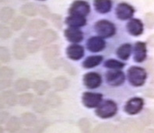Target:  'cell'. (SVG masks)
<instances>
[{
    "label": "cell",
    "mask_w": 154,
    "mask_h": 133,
    "mask_svg": "<svg viewBox=\"0 0 154 133\" xmlns=\"http://www.w3.org/2000/svg\"><path fill=\"white\" fill-rule=\"evenodd\" d=\"M124 133H143L145 126L139 120L135 118H127L120 124Z\"/></svg>",
    "instance_id": "cell-7"
},
{
    "label": "cell",
    "mask_w": 154,
    "mask_h": 133,
    "mask_svg": "<svg viewBox=\"0 0 154 133\" xmlns=\"http://www.w3.org/2000/svg\"><path fill=\"white\" fill-rule=\"evenodd\" d=\"M13 85L12 79H0V91L6 90Z\"/></svg>",
    "instance_id": "cell-50"
},
{
    "label": "cell",
    "mask_w": 154,
    "mask_h": 133,
    "mask_svg": "<svg viewBox=\"0 0 154 133\" xmlns=\"http://www.w3.org/2000/svg\"><path fill=\"white\" fill-rule=\"evenodd\" d=\"M64 35L68 41L72 44L79 43L83 39V33L79 28L69 27L64 31Z\"/></svg>",
    "instance_id": "cell-16"
},
{
    "label": "cell",
    "mask_w": 154,
    "mask_h": 133,
    "mask_svg": "<svg viewBox=\"0 0 154 133\" xmlns=\"http://www.w3.org/2000/svg\"><path fill=\"white\" fill-rule=\"evenodd\" d=\"M20 120L23 125L27 128H32L38 121V118L33 113L25 112L21 114Z\"/></svg>",
    "instance_id": "cell-32"
},
{
    "label": "cell",
    "mask_w": 154,
    "mask_h": 133,
    "mask_svg": "<svg viewBox=\"0 0 154 133\" xmlns=\"http://www.w3.org/2000/svg\"><path fill=\"white\" fill-rule=\"evenodd\" d=\"M59 54H60V48L58 45H49L44 48L42 56L44 60L48 62L54 58H58Z\"/></svg>",
    "instance_id": "cell-18"
},
{
    "label": "cell",
    "mask_w": 154,
    "mask_h": 133,
    "mask_svg": "<svg viewBox=\"0 0 154 133\" xmlns=\"http://www.w3.org/2000/svg\"><path fill=\"white\" fill-rule=\"evenodd\" d=\"M12 36L11 28L5 24L0 23V38L2 39H8Z\"/></svg>",
    "instance_id": "cell-47"
},
{
    "label": "cell",
    "mask_w": 154,
    "mask_h": 133,
    "mask_svg": "<svg viewBox=\"0 0 154 133\" xmlns=\"http://www.w3.org/2000/svg\"><path fill=\"white\" fill-rule=\"evenodd\" d=\"M147 43L150 45L151 47L154 48V34L149 37L148 39H147Z\"/></svg>",
    "instance_id": "cell-55"
},
{
    "label": "cell",
    "mask_w": 154,
    "mask_h": 133,
    "mask_svg": "<svg viewBox=\"0 0 154 133\" xmlns=\"http://www.w3.org/2000/svg\"><path fill=\"white\" fill-rule=\"evenodd\" d=\"M42 44L40 43V41L38 39H32L28 40L26 41V48L27 54H34L40 51V49L42 48Z\"/></svg>",
    "instance_id": "cell-36"
},
{
    "label": "cell",
    "mask_w": 154,
    "mask_h": 133,
    "mask_svg": "<svg viewBox=\"0 0 154 133\" xmlns=\"http://www.w3.org/2000/svg\"><path fill=\"white\" fill-rule=\"evenodd\" d=\"M5 107H6V104H5V102H4L3 99H2V96H1V94H0V110L4 109L5 108Z\"/></svg>",
    "instance_id": "cell-57"
},
{
    "label": "cell",
    "mask_w": 154,
    "mask_h": 133,
    "mask_svg": "<svg viewBox=\"0 0 154 133\" xmlns=\"http://www.w3.org/2000/svg\"><path fill=\"white\" fill-rule=\"evenodd\" d=\"M65 22L70 27L79 28V27L83 26L87 24V19H86V17L69 15V17H66Z\"/></svg>",
    "instance_id": "cell-28"
},
{
    "label": "cell",
    "mask_w": 154,
    "mask_h": 133,
    "mask_svg": "<svg viewBox=\"0 0 154 133\" xmlns=\"http://www.w3.org/2000/svg\"><path fill=\"white\" fill-rule=\"evenodd\" d=\"M58 39V34L55 30L52 29H45L40 32L38 40L42 44V46H48L51 45Z\"/></svg>",
    "instance_id": "cell-12"
},
{
    "label": "cell",
    "mask_w": 154,
    "mask_h": 133,
    "mask_svg": "<svg viewBox=\"0 0 154 133\" xmlns=\"http://www.w3.org/2000/svg\"><path fill=\"white\" fill-rule=\"evenodd\" d=\"M152 111L150 109L146 108L143 109L140 112L139 120L145 127L152 125Z\"/></svg>",
    "instance_id": "cell-37"
},
{
    "label": "cell",
    "mask_w": 154,
    "mask_h": 133,
    "mask_svg": "<svg viewBox=\"0 0 154 133\" xmlns=\"http://www.w3.org/2000/svg\"><path fill=\"white\" fill-rule=\"evenodd\" d=\"M14 76V71L7 66L0 67V79H11Z\"/></svg>",
    "instance_id": "cell-42"
},
{
    "label": "cell",
    "mask_w": 154,
    "mask_h": 133,
    "mask_svg": "<svg viewBox=\"0 0 154 133\" xmlns=\"http://www.w3.org/2000/svg\"><path fill=\"white\" fill-rule=\"evenodd\" d=\"M45 101L47 102L48 105L51 108H57L61 106L62 103V100L61 97L57 94L56 91H50L46 94Z\"/></svg>",
    "instance_id": "cell-24"
},
{
    "label": "cell",
    "mask_w": 154,
    "mask_h": 133,
    "mask_svg": "<svg viewBox=\"0 0 154 133\" xmlns=\"http://www.w3.org/2000/svg\"><path fill=\"white\" fill-rule=\"evenodd\" d=\"M132 51V46L129 43H125L119 46L116 51L117 56L122 61L128 60Z\"/></svg>",
    "instance_id": "cell-27"
},
{
    "label": "cell",
    "mask_w": 154,
    "mask_h": 133,
    "mask_svg": "<svg viewBox=\"0 0 154 133\" xmlns=\"http://www.w3.org/2000/svg\"><path fill=\"white\" fill-rule=\"evenodd\" d=\"M90 12V4L83 0H76L72 2L69 9V13L72 16L86 17Z\"/></svg>",
    "instance_id": "cell-5"
},
{
    "label": "cell",
    "mask_w": 154,
    "mask_h": 133,
    "mask_svg": "<svg viewBox=\"0 0 154 133\" xmlns=\"http://www.w3.org/2000/svg\"><path fill=\"white\" fill-rule=\"evenodd\" d=\"M103 60V57L102 55H91L85 58L82 63V66L84 69H93L98 66Z\"/></svg>",
    "instance_id": "cell-30"
},
{
    "label": "cell",
    "mask_w": 154,
    "mask_h": 133,
    "mask_svg": "<svg viewBox=\"0 0 154 133\" xmlns=\"http://www.w3.org/2000/svg\"><path fill=\"white\" fill-rule=\"evenodd\" d=\"M32 107L34 112L38 113L39 114H45L46 112H48V109L50 108L46 101H45V98L42 97L34 98V101L32 104Z\"/></svg>",
    "instance_id": "cell-26"
},
{
    "label": "cell",
    "mask_w": 154,
    "mask_h": 133,
    "mask_svg": "<svg viewBox=\"0 0 154 133\" xmlns=\"http://www.w3.org/2000/svg\"><path fill=\"white\" fill-rule=\"evenodd\" d=\"M114 127L111 123H101L96 125L92 129L91 133H110Z\"/></svg>",
    "instance_id": "cell-41"
},
{
    "label": "cell",
    "mask_w": 154,
    "mask_h": 133,
    "mask_svg": "<svg viewBox=\"0 0 154 133\" xmlns=\"http://www.w3.org/2000/svg\"><path fill=\"white\" fill-rule=\"evenodd\" d=\"M52 87L56 92L64 91L69 86V80L64 76H59L54 78L52 81Z\"/></svg>",
    "instance_id": "cell-20"
},
{
    "label": "cell",
    "mask_w": 154,
    "mask_h": 133,
    "mask_svg": "<svg viewBox=\"0 0 154 133\" xmlns=\"http://www.w3.org/2000/svg\"><path fill=\"white\" fill-rule=\"evenodd\" d=\"M27 24V20L24 16H19L15 17L11 22V29L15 31L22 30Z\"/></svg>",
    "instance_id": "cell-35"
},
{
    "label": "cell",
    "mask_w": 154,
    "mask_h": 133,
    "mask_svg": "<svg viewBox=\"0 0 154 133\" xmlns=\"http://www.w3.org/2000/svg\"><path fill=\"white\" fill-rule=\"evenodd\" d=\"M152 125L154 126V111H152Z\"/></svg>",
    "instance_id": "cell-59"
},
{
    "label": "cell",
    "mask_w": 154,
    "mask_h": 133,
    "mask_svg": "<svg viewBox=\"0 0 154 133\" xmlns=\"http://www.w3.org/2000/svg\"><path fill=\"white\" fill-rule=\"evenodd\" d=\"M50 20L52 23V24L54 26H55L56 28L61 30L62 27V18L59 14L57 13H52L50 17Z\"/></svg>",
    "instance_id": "cell-48"
},
{
    "label": "cell",
    "mask_w": 154,
    "mask_h": 133,
    "mask_svg": "<svg viewBox=\"0 0 154 133\" xmlns=\"http://www.w3.org/2000/svg\"><path fill=\"white\" fill-rule=\"evenodd\" d=\"M94 30L99 37L102 38H109L116 33V27L112 22L107 20H99L94 25Z\"/></svg>",
    "instance_id": "cell-3"
},
{
    "label": "cell",
    "mask_w": 154,
    "mask_h": 133,
    "mask_svg": "<svg viewBox=\"0 0 154 133\" xmlns=\"http://www.w3.org/2000/svg\"><path fill=\"white\" fill-rule=\"evenodd\" d=\"M110 133H124V131L122 129L121 125H114Z\"/></svg>",
    "instance_id": "cell-54"
},
{
    "label": "cell",
    "mask_w": 154,
    "mask_h": 133,
    "mask_svg": "<svg viewBox=\"0 0 154 133\" xmlns=\"http://www.w3.org/2000/svg\"><path fill=\"white\" fill-rule=\"evenodd\" d=\"M94 6L97 12L101 14L109 13L112 8L111 0H94Z\"/></svg>",
    "instance_id": "cell-25"
},
{
    "label": "cell",
    "mask_w": 154,
    "mask_h": 133,
    "mask_svg": "<svg viewBox=\"0 0 154 133\" xmlns=\"http://www.w3.org/2000/svg\"><path fill=\"white\" fill-rule=\"evenodd\" d=\"M107 84L113 87L122 86L125 82V75L120 70H111L105 74Z\"/></svg>",
    "instance_id": "cell-6"
},
{
    "label": "cell",
    "mask_w": 154,
    "mask_h": 133,
    "mask_svg": "<svg viewBox=\"0 0 154 133\" xmlns=\"http://www.w3.org/2000/svg\"><path fill=\"white\" fill-rule=\"evenodd\" d=\"M146 69L152 74H154V60H150L147 63Z\"/></svg>",
    "instance_id": "cell-53"
},
{
    "label": "cell",
    "mask_w": 154,
    "mask_h": 133,
    "mask_svg": "<svg viewBox=\"0 0 154 133\" xmlns=\"http://www.w3.org/2000/svg\"><path fill=\"white\" fill-rule=\"evenodd\" d=\"M128 82L135 87H140L145 84L147 79L146 70L140 66H131L127 71Z\"/></svg>",
    "instance_id": "cell-1"
},
{
    "label": "cell",
    "mask_w": 154,
    "mask_h": 133,
    "mask_svg": "<svg viewBox=\"0 0 154 133\" xmlns=\"http://www.w3.org/2000/svg\"><path fill=\"white\" fill-rule=\"evenodd\" d=\"M133 58L135 62L141 63L146 59V44L143 41H137L134 45Z\"/></svg>",
    "instance_id": "cell-14"
},
{
    "label": "cell",
    "mask_w": 154,
    "mask_h": 133,
    "mask_svg": "<svg viewBox=\"0 0 154 133\" xmlns=\"http://www.w3.org/2000/svg\"><path fill=\"white\" fill-rule=\"evenodd\" d=\"M84 48L82 45L78 44H72L66 48L67 57L71 60L78 61L84 56Z\"/></svg>",
    "instance_id": "cell-15"
},
{
    "label": "cell",
    "mask_w": 154,
    "mask_h": 133,
    "mask_svg": "<svg viewBox=\"0 0 154 133\" xmlns=\"http://www.w3.org/2000/svg\"><path fill=\"white\" fill-rule=\"evenodd\" d=\"M106 47L105 41L99 36L91 37L87 42V48L90 52L97 53L104 50Z\"/></svg>",
    "instance_id": "cell-13"
},
{
    "label": "cell",
    "mask_w": 154,
    "mask_h": 133,
    "mask_svg": "<svg viewBox=\"0 0 154 133\" xmlns=\"http://www.w3.org/2000/svg\"><path fill=\"white\" fill-rule=\"evenodd\" d=\"M118 112V105L114 101L107 100L101 102L97 108L96 114L99 118L103 119L112 118Z\"/></svg>",
    "instance_id": "cell-2"
},
{
    "label": "cell",
    "mask_w": 154,
    "mask_h": 133,
    "mask_svg": "<svg viewBox=\"0 0 154 133\" xmlns=\"http://www.w3.org/2000/svg\"><path fill=\"white\" fill-rule=\"evenodd\" d=\"M49 125H50V122L46 118L38 119L35 125L31 128L33 133H43L48 127Z\"/></svg>",
    "instance_id": "cell-38"
},
{
    "label": "cell",
    "mask_w": 154,
    "mask_h": 133,
    "mask_svg": "<svg viewBox=\"0 0 154 133\" xmlns=\"http://www.w3.org/2000/svg\"><path fill=\"white\" fill-rule=\"evenodd\" d=\"M145 23L146 26L149 29L154 27V13H147L145 15Z\"/></svg>",
    "instance_id": "cell-49"
},
{
    "label": "cell",
    "mask_w": 154,
    "mask_h": 133,
    "mask_svg": "<svg viewBox=\"0 0 154 133\" xmlns=\"http://www.w3.org/2000/svg\"><path fill=\"white\" fill-rule=\"evenodd\" d=\"M144 106V100L141 97H132L126 102L124 107L125 112L129 115H135L142 111Z\"/></svg>",
    "instance_id": "cell-9"
},
{
    "label": "cell",
    "mask_w": 154,
    "mask_h": 133,
    "mask_svg": "<svg viewBox=\"0 0 154 133\" xmlns=\"http://www.w3.org/2000/svg\"><path fill=\"white\" fill-rule=\"evenodd\" d=\"M15 10L11 7H3L0 10V20L4 23H7L14 19Z\"/></svg>",
    "instance_id": "cell-33"
},
{
    "label": "cell",
    "mask_w": 154,
    "mask_h": 133,
    "mask_svg": "<svg viewBox=\"0 0 154 133\" xmlns=\"http://www.w3.org/2000/svg\"><path fill=\"white\" fill-rule=\"evenodd\" d=\"M143 133H154V128H146Z\"/></svg>",
    "instance_id": "cell-58"
},
{
    "label": "cell",
    "mask_w": 154,
    "mask_h": 133,
    "mask_svg": "<svg viewBox=\"0 0 154 133\" xmlns=\"http://www.w3.org/2000/svg\"><path fill=\"white\" fill-rule=\"evenodd\" d=\"M103 95L101 94L93 92H85L82 96V103L86 107L95 108L102 102Z\"/></svg>",
    "instance_id": "cell-8"
},
{
    "label": "cell",
    "mask_w": 154,
    "mask_h": 133,
    "mask_svg": "<svg viewBox=\"0 0 154 133\" xmlns=\"http://www.w3.org/2000/svg\"><path fill=\"white\" fill-rule=\"evenodd\" d=\"M135 9L130 4L126 2H121L116 7L115 13L117 17L121 20H126L131 19L134 15Z\"/></svg>",
    "instance_id": "cell-10"
},
{
    "label": "cell",
    "mask_w": 154,
    "mask_h": 133,
    "mask_svg": "<svg viewBox=\"0 0 154 133\" xmlns=\"http://www.w3.org/2000/svg\"><path fill=\"white\" fill-rule=\"evenodd\" d=\"M5 0H0V2H4Z\"/></svg>",
    "instance_id": "cell-62"
},
{
    "label": "cell",
    "mask_w": 154,
    "mask_h": 133,
    "mask_svg": "<svg viewBox=\"0 0 154 133\" xmlns=\"http://www.w3.org/2000/svg\"><path fill=\"white\" fill-rule=\"evenodd\" d=\"M102 83V77L98 73L90 72L83 76V84L88 89H97Z\"/></svg>",
    "instance_id": "cell-11"
},
{
    "label": "cell",
    "mask_w": 154,
    "mask_h": 133,
    "mask_svg": "<svg viewBox=\"0 0 154 133\" xmlns=\"http://www.w3.org/2000/svg\"><path fill=\"white\" fill-rule=\"evenodd\" d=\"M22 122L20 118L17 116L10 117L6 123V129L10 133H17L22 128Z\"/></svg>",
    "instance_id": "cell-22"
},
{
    "label": "cell",
    "mask_w": 154,
    "mask_h": 133,
    "mask_svg": "<svg viewBox=\"0 0 154 133\" xmlns=\"http://www.w3.org/2000/svg\"><path fill=\"white\" fill-rule=\"evenodd\" d=\"M21 13L26 17H36L38 14V5L34 2H26L21 7Z\"/></svg>",
    "instance_id": "cell-31"
},
{
    "label": "cell",
    "mask_w": 154,
    "mask_h": 133,
    "mask_svg": "<svg viewBox=\"0 0 154 133\" xmlns=\"http://www.w3.org/2000/svg\"><path fill=\"white\" fill-rule=\"evenodd\" d=\"M11 60V54L6 47L0 46V62L7 63Z\"/></svg>",
    "instance_id": "cell-43"
},
{
    "label": "cell",
    "mask_w": 154,
    "mask_h": 133,
    "mask_svg": "<svg viewBox=\"0 0 154 133\" xmlns=\"http://www.w3.org/2000/svg\"><path fill=\"white\" fill-rule=\"evenodd\" d=\"M17 133H33V131L31 128H21V129Z\"/></svg>",
    "instance_id": "cell-56"
},
{
    "label": "cell",
    "mask_w": 154,
    "mask_h": 133,
    "mask_svg": "<svg viewBox=\"0 0 154 133\" xmlns=\"http://www.w3.org/2000/svg\"><path fill=\"white\" fill-rule=\"evenodd\" d=\"M2 99L6 105L10 107H14L18 104V95L14 90H6L1 93Z\"/></svg>",
    "instance_id": "cell-21"
},
{
    "label": "cell",
    "mask_w": 154,
    "mask_h": 133,
    "mask_svg": "<svg viewBox=\"0 0 154 133\" xmlns=\"http://www.w3.org/2000/svg\"><path fill=\"white\" fill-rule=\"evenodd\" d=\"M10 114L7 111H0V125H2L4 123H6L8 119L10 118Z\"/></svg>",
    "instance_id": "cell-51"
},
{
    "label": "cell",
    "mask_w": 154,
    "mask_h": 133,
    "mask_svg": "<svg viewBox=\"0 0 154 133\" xmlns=\"http://www.w3.org/2000/svg\"><path fill=\"white\" fill-rule=\"evenodd\" d=\"M3 131H4L3 128H2V126H0V133H3Z\"/></svg>",
    "instance_id": "cell-60"
},
{
    "label": "cell",
    "mask_w": 154,
    "mask_h": 133,
    "mask_svg": "<svg viewBox=\"0 0 154 133\" xmlns=\"http://www.w3.org/2000/svg\"><path fill=\"white\" fill-rule=\"evenodd\" d=\"M28 39L29 38L24 32L20 38H17L14 41L13 46V56L15 57V58L17 60H24L27 56L26 44Z\"/></svg>",
    "instance_id": "cell-4"
},
{
    "label": "cell",
    "mask_w": 154,
    "mask_h": 133,
    "mask_svg": "<svg viewBox=\"0 0 154 133\" xmlns=\"http://www.w3.org/2000/svg\"><path fill=\"white\" fill-rule=\"evenodd\" d=\"M34 98V95L32 93H21V94L18 96V104L20 105L21 107H27L32 104Z\"/></svg>",
    "instance_id": "cell-34"
},
{
    "label": "cell",
    "mask_w": 154,
    "mask_h": 133,
    "mask_svg": "<svg viewBox=\"0 0 154 133\" xmlns=\"http://www.w3.org/2000/svg\"><path fill=\"white\" fill-rule=\"evenodd\" d=\"M48 26L47 21L44 19H36L31 20L26 24V30H34V31H42Z\"/></svg>",
    "instance_id": "cell-29"
},
{
    "label": "cell",
    "mask_w": 154,
    "mask_h": 133,
    "mask_svg": "<svg viewBox=\"0 0 154 133\" xmlns=\"http://www.w3.org/2000/svg\"><path fill=\"white\" fill-rule=\"evenodd\" d=\"M152 79H153V82H154V74H152Z\"/></svg>",
    "instance_id": "cell-61"
},
{
    "label": "cell",
    "mask_w": 154,
    "mask_h": 133,
    "mask_svg": "<svg viewBox=\"0 0 154 133\" xmlns=\"http://www.w3.org/2000/svg\"><path fill=\"white\" fill-rule=\"evenodd\" d=\"M125 64L122 61H119L114 58H109L104 62L103 66L110 70H122L125 67Z\"/></svg>",
    "instance_id": "cell-39"
},
{
    "label": "cell",
    "mask_w": 154,
    "mask_h": 133,
    "mask_svg": "<svg viewBox=\"0 0 154 133\" xmlns=\"http://www.w3.org/2000/svg\"><path fill=\"white\" fill-rule=\"evenodd\" d=\"M38 14L43 18H45V19H50V17L51 16L50 9L46 5H44V4L38 5Z\"/></svg>",
    "instance_id": "cell-45"
},
{
    "label": "cell",
    "mask_w": 154,
    "mask_h": 133,
    "mask_svg": "<svg viewBox=\"0 0 154 133\" xmlns=\"http://www.w3.org/2000/svg\"><path fill=\"white\" fill-rule=\"evenodd\" d=\"M145 95L147 97L154 99V85L149 86V87H148L146 90V91H145Z\"/></svg>",
    "instance_id": "cell-52"
},
{
    "label": "cell",
    "mask_w": 154,
    "mask_h": 133,
    "mask_svg": "<svg viewBox=\"0 0 154 133\" xmlns=\"http://www.w3.org/2000/svg\"><path fill=\"white\" fill-rule=\"evenodd\" d=\"M62 59L63 58H56L48 61V62H46V63H47L49 69H51L52 70H58L62 67Z\"/></svg>",
    "instance_id": "cell-46"
},
{
    "label": "cell",
    "mask_w": 154,
    "mask_h": 133,
    "mask_svg": "<svg viewBox=\"0 0 154 133\" xmlns=\"http://www.w3.org/2000/svg\"><path fill=\"white\" fill-rule=\"evenodd\" d=\"M35 94L38 96H43L47 94L50 88H51V84L48 82L47 80L44 79H37L32 82V87Z\"/></svg>",
    "instance_id": "cell-19"
},
{
    "label": "cell",
    "mask_w": 154,
    "mask_h": 133,
    "mask_svg": "<svg viewBox=\"0 0 154 133\" xmlns=\"http://www.w3.org/2000/svg\"><path fill=\"white\" fill-rule=\"evenodd\" d=\"M41 1H44V0H41Z\"/></svg>",
    "instance_id": "cell-63"
},
{
    "label": "cell",
    "mask_w": 154,
    "mask_h": 133,
    "mask_svg": "<svg viewBox=\"0 0 154 133\" xmlns=\"http://www.w3.org/2000/svg\"><path fill=\"white\" fill-rule=\"evenodd\" d=\"M126 28L131 35L134 37H138L143 33L144 26H143V22L140 20L132 19L128 22Z\"/></svg>",
    "instance_id": "cell-17"
},
{
    "label": "cell",
    "mask_w": 154,
    "mask_h": 133,
    "mask_svg": "<svg viewBox=\"0 0 154 133\" xmlns=\"http://www.w3.org/2000/svg\"><path fill=\"white\" fill-rule=\"evenodd\" d=\"M13 86L15 89L16 92L24 93L27 92L32 87V82L27 78H19L14 82Z\"/></svg>",
    "instance_id": "cell-23"
},
{
    "label": "cell",
    "mask_w": 154,
    "mask_h": 133,
    "mask_svg": "<svg viewBox=\"0 0 154 133\" xmlns=\"http://www.w3.org/2000/svg\"><path fill=\"white\" fill-rule=\"evenodd\" d=\"M65 72L67 74L70 76H75L77 74V71L75 70V68L72 65L70 62L68 61L65 60L64 58L62 59V67Z\"/></svg>",
    "instance_id": "cell-44"
},
{
    "label": "cell",
    "mask_w": 154,
    "mask_h": 133,
    "mask_svg": "<svg viewBox=\"0 0 154 133\" xmlns=\"http://www.w3.org/2000/svg\"><path fill=\"white\" fill-rule=\"evenodd\" d=\"M78 126L82 133H91L92 131V125L87 118H80L78 122Z\"/></svg>",
    "instance_id": "cell-40"
}]
</instances>
